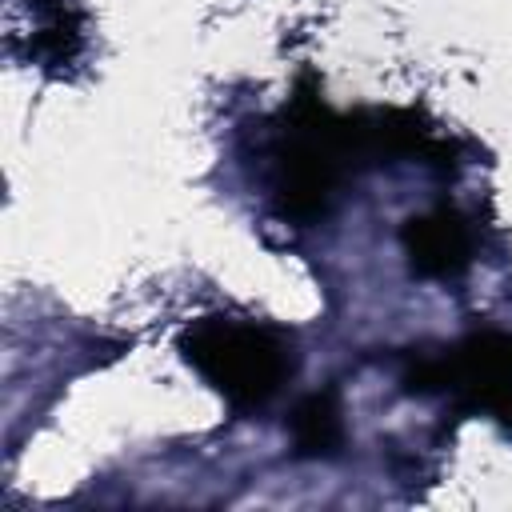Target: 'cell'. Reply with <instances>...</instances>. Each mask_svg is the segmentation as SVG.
Returning <instances> with one entry per match:
<instances>
[{
  "instance_id": "1",
  "label": "cell",
  "mask_w": 512,
  "mask_h": 512,
  "mask_svg": "<svg viewBox=\"0 0 512 512\" xmlns=\"http://www.w3.org/2000/svg\"><path fill=\"white\" fill-rule=\"evenodd\" d=\"M180 352L236 408L268 404L292 372V344L256 320L204 316L180 336Z\"/></svg>"
},
{
  "instance_id": "2",
  "label": "cell",
  "mask_w": 512,
  "mask_h": 512,
  "mask_svg": "<svg viewBox=\"0 0 512 512\" xmlns=\"http://www.w3.org/2000/svg\"><path fill=\"white\" fill-rule=\"evenodd\" d=\"M416 392H452L468 408L512 420V340L484 332L448 356H424L404 376Z\"/></svg>"
},
{
  "instance_id": "3",
  "label": "cell",
  "mask_w": 512,
  "mask_h": 512,
  "mask_svg": "<svg viewBox=\"0 0 512 512\" xmlns=\"http://www.w3.org/2000/svg\"><path fill=\"white\" fill-rule=\"evenodd\" d=\"M404 256L416 276L424 280H448L460 276L472 260V232L460 212L452 208H432L420 216H408L400 228Z\"/></svg>"
},
{
  "instance_id": "4",
  "label": "cell",
  "mask_w": 512,
  "mask_h": 512,
  "mask_svg": "<svg viewBox=\"0 0 512 512\" xmlns=\"http://www.w3.org/2000/svg\"><path fill=\"white\" fill-rule=\"evenodd\" d=\"M292 440L300 456H332L344 440L340 404L332 392H312L292 412Z\"/></svg>"
}]
</instances>
